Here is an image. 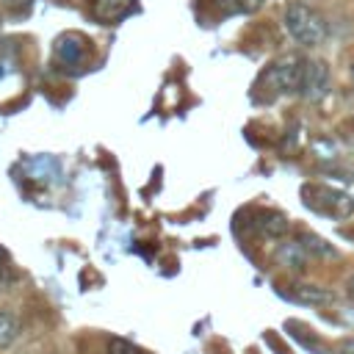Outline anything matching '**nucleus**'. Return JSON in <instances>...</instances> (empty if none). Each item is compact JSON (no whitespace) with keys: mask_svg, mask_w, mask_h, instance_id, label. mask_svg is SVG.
Segmentation results:
<instances>
[{"mask_svg":"<svg viewBox=\"0 0 354 354\" xmlns=\"http://www.w3.org/2000/svg\"><path fill=\"white\" fill-rule=\"evenodd\" d=\"M17 335H19L17 318H14L11 313L0 310V346H11V343L17 340Z\"/></svg>","mask_w":354,"mask_h":354,"instance_id":"9d476101","label":"nucleus"},{"mask_svg":"<svg viewBox=\"0 0 354 354\" xmlns=\"http://www.w3.org/2000/svg\"><path fill=\"white\" fill-rule=\"evenodd\" d=\"M0 263H3V249H0Z\"/></svg>","mask_w":354,"mask_h":354,"instance_id":"dca6fc26","label":"nucleus"},{"mask_svg":"<svg viewBox=\"0 0 354 354\" xmlns=\"http://www.w3.org/2000/svg\"><path fill=\"white\" fill-rule=\"evenodd\" d=\"M329 83H332V75H329V66L326 61H315L310 58L304 64V80H301V97L307 102H321L329 91Z\"/></svg>","mask_w":354,"mask_h":354,"instance_id":"20e7f679","label":"nucleus"},{"mask_svg":"<svg viewBox=\"0 0 354 354\" xmlns=\"http://www.w3.org/2000/svg\"><path fill=\"white\" fill-rule=\"evenodd\" d=\"M130 8H133V0H94V3H91V14H94V19L105 22V25L122 19Z\"/></svg>","mask_w":354,"mask_h":354,"instance_id":"6e6552de","label":"nucleus"},{"mask_svg":"<svg viewBox=\"0 0 354 354\" xmlns=\"http://www.w3.org/2000/svg\"><path fill=\"white\" fill-rule=\"evenodd\" d=\"M337 354H354V337L351 340H343L340 348H337Z\"/></svg>","mask_w":354,"mask_h":354,"instance_id":"ddd939ff","label":"nucleus"},{"mask_svg":"<svg viewBox=\"0 0 354 354\" xmlns=\"http://www.w3.org/2000/svg\"><path fill=\"white\" fill-rule=\"evenodd\" d=\"M285 28H288L290 39L296 44H301V47H318L326 39L324 17L315 8H310L307 3H301V0L288 3V8H285Z\"/></svg>","mask_w":354,"mask_h":354,"instance_id":"f257e3e1","label":"nucleus"},{"mask_svg":"<svg viewBox=\"0 0 354 354\" xmlns=\"http://www.w3.org/2000/svg\"><path fill=\"white\" fill-rule=\"evenodd\" d=\"M296 241L307 249L310 257H337V249H335L326 238H321V235H315V232H301Z\"/></svg>","mask_w":354,"mask_h":354,"instance_id":"1a4fd4ad","label":"nucleus"},{"mask_svg":"<svg viewBox=\"0 0 354 354\" xmlns=\"http://www.w3.org/2000/svg\"><path fill=\"white\" fill-rule=\"evenodd\" d=\"M346 293H348V299L354 301V274L348 277V282H346Z\"/></svg>","mask_w":354,"mask_h":354,"instance_id":"4468645a","label":"nucleus"},{"mask_svg":"<svg viewBox=\"0 0 354 354\" xmlns=\"http://www.w3.org/2000/svg\"><path fill=\"white\" fill-rule=\"evenodd\" d=\"M218 3H221L224 14H252V11H257L266 0H218Z\"/></svg>","mask_w":354,"mask_h":354,"instance_id":"9b49d317","label":"nucleus"},{"mask_svg":"<svg viewBox=\"0 0 354 354\" xmlns=\"http://www.w3.org/2000/svg\"><path fill=\"white\" fill-rule=\"evenodd\" d=\"M277 260H279L285 268H290V271H304L310 254H307V249H304L299 241H285V243L277 246Z\"/></svg>","mask_w":354,"mask_h":354,"instance_id":"0eeeda50","label":"nucleus"},{"mask_svg":"<svg viewBox=\"0 0 354 354\" xmlns=\"http://www.w3.org/2000/svg\"><path fill=\"white\" fill-rule=\"evenodd\" d=\"M254 230H257L260 235H266V238H282V235L290 230V224H288V218H285L282 213H277V210H260V213L254 216Z\"/></svg>","mask_w":354,"mask_h":354,"instance_id":"423d86ee","label":"nucleus"},{"mask_svg":"<svg viewBox=\"0 0 354 354\" xmlns=\"http://www.w3.org/2000/svg\"><path fill=\"white\" fill-rule=\"evenodd\" d=\"M108 351H111V354H144L138 346H133V343L124 340V337H111V340H108Z\"/></svg>","mask_w":354,"mask_h":354,"instance_id":"f8f14e48","label":"nucleus"},{"mask_svg":"<svg viewBox=\"0 0 354 354\" xmlns=\"http://www.w3.org/2000/svg\"><path fill=\"white\" fill-rule=\"evenodd\" d=\"M304 64L307 58H299V55H285L279 61H274L266 72H263V83L271 86L274 94H293L299 91L301 94V80H304Z\"/></svg>","mask_w":354,"mask_h":354,"instance_id":"7ed1b4c3","label":"nucleus"},{"mask_svg":"<svg viewBox=\"0 0 354 354\" xmlns=\"http://www.w3.org/2000/svg\"><path fill=\"white\" fill-rule=\"evenodd\" d=\"M301 196H304L307 207H313L315 213L332 216V218H346V216L354 213V199L346 191H337V188H329V185H315V183L304 185Z\"/></svg>","mask_w":354,"mask_h":354,"instance_id":"f03ea898","label":"nucleus"},{"mask_svg":"<svg viewBox=\"0 0 354 354\" xmlns=\"http://www.w3.org/2000/svg\"><path fill=\"white\" fill-rule=\"evenodd\" d=\"M351 80H354V66H351Z\"/></svg>","mask_w":354,"mask_h":354,"instance_id":"2eb2a0df","label":"nucleus"},{"mask_svg":"<svg viewBox=\"0 0 354 354\" xmlns=\"http://www.w3.org/2000/svg\"><path fill=\"white\" fill-rule=\"evenodd\" d=\"M288 296L299 304H310V307H326L335 301V293L329 288H321V285H310V282H293Z\"/></svg>","mask_w":354,"mask_h":354,"instance_id":"39448f33","label":"nucleus"}]
</instances>
